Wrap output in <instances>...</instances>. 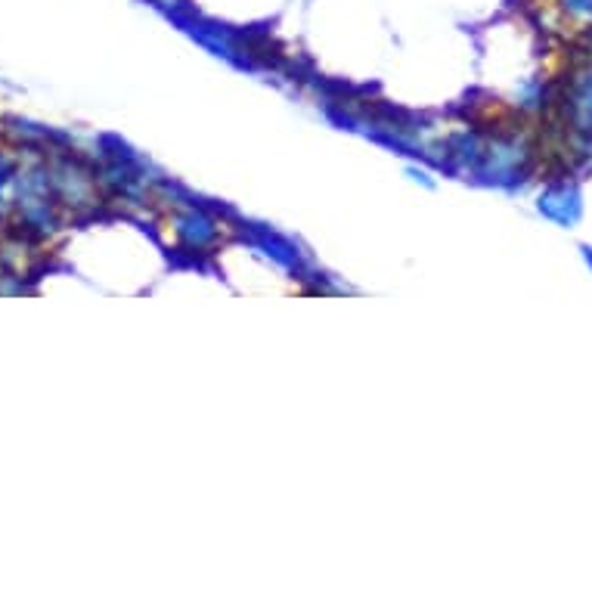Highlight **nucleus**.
<instances>
[]
</instances>
